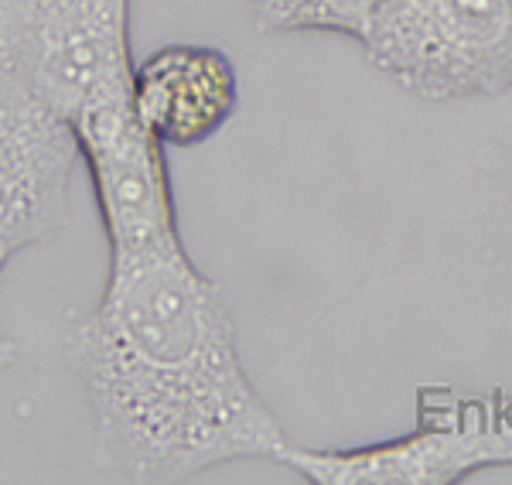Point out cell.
Segmentation results:
<instances>
[{"mask_svg":"<svg viewBox=\"0 0 512 485\" xmlns=\"http://www.w3.org/2000/svg\"><path fill=\"white\" fill-rule=\"evenodd\" d=\"M130 0H0V89L76 123L134 100Z\"/></svg>","mask_w":512,"mask_h":485,"instance_id":"cell-2","label":"cell"},{"mask_svg":"<svg viewBox=\"0 0 512 485\" xmlns=\"http://www.w3.org/2000/svg\"><path fill=\"white\" fill-rule=\"evenodd\" d=\"M93 182L110 260H130L181 243L164 144L137 120L134 100L93 106L72 123Z\"/></svg>","mask_w":512,"mask_h":485,"instance_id":"cell-5","label":"cell"},{"mask_svg":"<svg viewBox=\"0 0 512 485\" xmlns=\"http://www.w3.org/2000/svg\"><path fill=\"white\" fill-rule=\"evenodd\" d=\"M79 158L69 120L0 89V240L28 250L62 233Z\"/></svg>","mask_w":512,"mask_h":485,"instance_id":"cell-6","label":"cell"},{"mask_svg":"<svg viewBox=\"0 0 512 485\" xmlns=\"http://www.w3.org/2000/svg\"><path fill=\"white\" fill-rule=\"evenodd\" d=\"M280 465L315 485H454L482 468L512 465V400L424 393L420 421L403 438L369 448H301Z\"/></svg>","mask_w":512,"mask_h":485,"instance_id":"cell-4","label":"cell"},{"mask_svg":"<svg viewBox=\"0 0 512 485\" xmlns=\"http://www.w3.org/2000/svg\"><path fill=\"white\" fill-rule=\"evenodd\" d=\"M134 110L164 147H198L239 110L236 65L212 45H164L134 69Z\"/></svg>","mask_w":512,"mask_h":485,"instance_id":"cell-7","label":"cell"},{"mask_svg":"<svg viewBox=\"0 0 512 485\" xmlns=\"http://www.w3.org/2000/svg\"><path fill=\"white\" fill-rule=\"evenodd\" d=\"M14 253H18V250H14L11 243H4V240H0V274H4L7 260H11ZM14 356H18V345H14L11 339H4V335H0V366H7Z\"/></svg>","mask_w":512,"mask_h":485,"instance_id":"cell-9","label":"cell"},{"mask_svg":"<svg viewBox=\"0 0 512 485\" xmlns=\"http://www.w3.org/2000/svg\"><path fill=\"white\" fill-rule=\"evenodd\" d=\"M379 0H253V24L263 35L332 31L362 41Z\"/></svg>","mask_w":512,"mask_h":485,"instance_id":"cell-8","label":"cell"},{"mask_svg":"<svg viewBox=\"0 0 512 485\" xmlns=\"http://www.w3.org/2000/svg\"><path fill=\"white\" fill-rule=\"evenodd\" d=\"M65 349L106 479L171 485L243 458L280 465L291 448L243 366L233 311L185 243L110 260Z\"/></svg>","mask_w":512,"mask_h":485,"instance_id":"cell-1","label":"cell"},{"mask_svg":"<svg viewBox=\"0 0 512 485\" xmlns=\"http://www.w3.org/2000/svg\"><path fill=\"white\" fill-rule=\"evenodd\" d=\"M359 45L417 100H489L512 89V0H379Z\"/></svg>","mask_w":512,"mask_h":485,"instance_id":"cell-3","label":"cell"}]
</instances>
